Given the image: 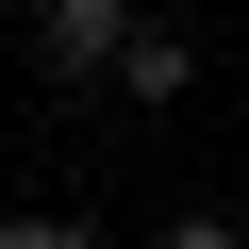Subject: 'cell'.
Returning a JSON list of instances; mask_svg holds the SVG:
<instances>
[{"label": "cell", "instance_id": "obj_2", "mask_svg": "<svg viewBox=\"0 0 249 249\" xmlns=\"http://www.w3.org/2000/svg\"><path fill=\"white\" fill-rule=\"evenodd\" d=\"M199 83V50L166 34V17H133V50H116V100H183Z\"/></svg>", "mask_w": 249, "mask_h": 249}, {"label": "cell", "instance_id": "obj_4", "mask_svg": "<svg viewBox=\"0 0 249 249\" xmlns=\"http://www.w3.org/2000/svg\"><path fill=\"white\" fill-rule=\"evenodd\" d=\"M150 249H249V232H232V216H166Z\"/></svg>", "mask_w": 249, "mask_h": 249}, {"label": "cell", "instance_id": "obj_3", "mask_svg": "<svg viewBox=\"0 0 249 249\" xmlns=\"http://www.w3.org/2000/svg\"><path fill=\"white\" fill-rule=\"evenodd\" d=\"M0 249H116V232H83V216H0Z\"/></svg>", "mask_w": 249, "mask_h": 249}, {"label": "cell", "instance_id": "obj_1", "mask_svg": "<svg viewBox=\"0 0 249 249\" xmlns=\"http://www.w3.org/2000/svg\"><path fill=\"white\" fill-rule=\"evenodd\" d=\"M133 17H150V0H34V67H50V83H116Z\"/></svg>", "mask_w": 249, "mask_h": 249}]
</instances>
